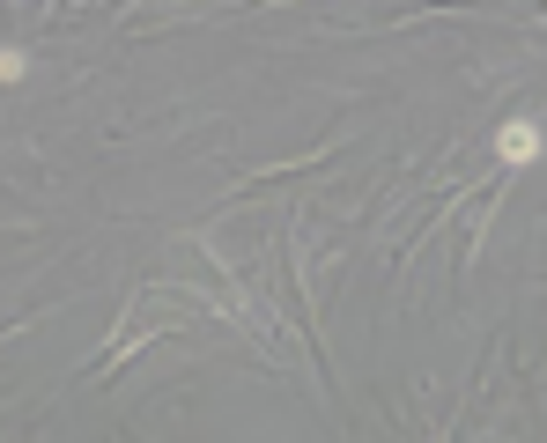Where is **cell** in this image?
<instances>
[{
  "instance_id": "6da1fadb",
  "label": "cell",
  "mask_w": 547,
  "mask_h": 443,
  "mask_svg": "<svg viewBox=\"0 0 547 443\" xmlns=\"http://www.w3.org/2000/svg\"><path fill=\"white\" fill-rule=\"evenodd\" d=\"M496 156L511 163V170H533V163L547 156V133H540L533 119H511V126L496 133Z\"/></svg>"
},
{
  "instance_id": "7a4b0ae2",
  "label": "cell",
  "mask_w": 547,
  "mask_h": 443,
  "mask_svg": "<svg viewBox=\"0 0 547 443\" xmlns=\"http://www.w3.org/2000/svg\"><path fill=\"white\" fill-rule=\"evenodd\" d=\"M23 67H30L23 45H0V82H23Z\"/></svg>"
}]
</instances>
